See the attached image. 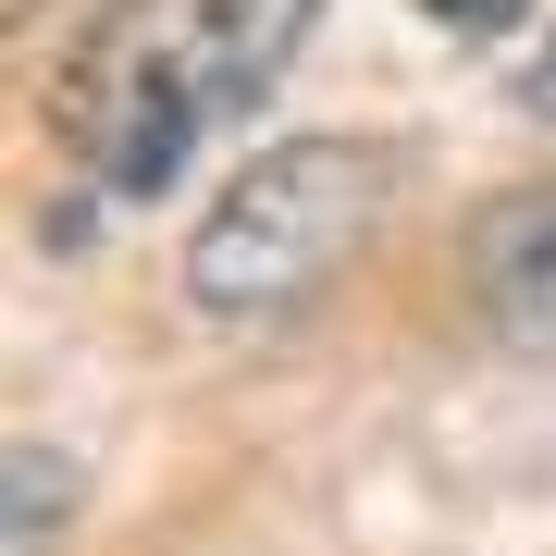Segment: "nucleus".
<instances>
[{
    "mask_svg": "<svg viewBox=\"0 0 556 556\" xmlns=\"http://www.w3.org/2000/svg\"><path fill=\"white\" fill-rule=\"evenodd\" d=\"M321 0H100V25L62 62V149L100 174V199H161L223 124L285 87Z\"/></svg>",
    "mask_w": 556,
    "mask_h": 556,
    "instance_id": "nucleus-1",
    "label": "nucleus"
},
{
    "mask_svg": "<svg viewBox=\"0 0 556 556\" xmlns=\"http://www.w3.org/2000/svg\"><path fill=\"white\" fill-rule=\"evenodd\" d=\"M408 161L383 137H285L260 149L236 186L211 199V223L186 236V298L199 321H285L371 248V223L396 211Z\"/></svg>",
    "mask_w": 556,
    "mask_h": 556,
    "instance_id": "nucleus-2",
    "label": "nucleus"
},
{
    "mask_svg": "<svg viewBox=\"0 0 556 556\" xmlns=\"http://www.w3.org/2000/svg\"><path fill=\"white\" fill-rule=\"evenodd\" d=\"M470 309L495 321L507 346L556 358V186H507V199L470 223Z\"/></svg>",
    "mask_w": 556,
    "mask_h": 556,
    "instance_id": "nucleus-3",
    "label": "nucleus"
},
{
    "mask_svg": "<svg viewBox=\"0 0 556 556\" xmlns=\"http://www.w3.org/2000/svg\"><path fill=\"white\" fill-rule=\"evenodd\" d=\"M50 507H62V457L50 445H13V556L50 544Z\"/></svg>",
    "mask_w": 556,
    "mask_h": 556,
    "instance_id": "nucleus-4",
    "label": "nucleus"
},
{
    "mask_svg": "<svg viewBox=\"0 0 556 556\" xmlns=\"http://www.w3.org/2000/svg\"><path fill=\"white\" fill-rule=\"evenodd\" d=\"M420 13H433L445 38H507V25L532 13V0H420Z\"/></svg>",
    "mask_w": 556,
    "mask_h": 556,
    "instance_id": "nucleus-5",
    "label": "nucleus"
},
{
    "mask_svg": "<svg viewBox=\"0 0 556 556\" xmlns=\"http://www.w3.org/2000/svg\"><path fill=\"white\" fill-rule=\"evenodd\" d=\"M519 112H556V38H544V62L519 75Z\"/></svg>",
    "mask_w": 556,
    "mask_h": 556,
    "instance_id": "nucleus-6",
    "label": "nucleus"
}]
</instances>
